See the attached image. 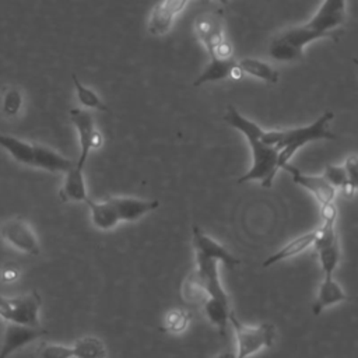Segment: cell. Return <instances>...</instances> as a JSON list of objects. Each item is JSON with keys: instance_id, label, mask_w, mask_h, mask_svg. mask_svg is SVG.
I'll list each match as a JSON object with an SVG mask.
<instances>
[{"instance_id": "obj_34", "label": "cell", "mask_w": 358, "mask_h": 358, "mask_svg": "<svg viewBox=\"0 0 358 358\" xmlns=\"http://www.w3.org/2000/svg\"><path fill=\"white\" fill-rule=\"evenodd\" d=\"M214 358H236V355H235V352H231V351H222L218 355H215Z\"/></svg>"}, {"instance_id": "obj_2", "label": "cell", "mask_w": 358, "mask_h": 358, "mask_svg": "<svg viewBox=\"0 0 358 358\" xmlns=\"http://www.w3.org/2000/svg\"><path fill=\"white\" fill-rule=\"evenodd\" d=\"M224 120L238 131H241L249 143L252 154V165L246 173H243L238 183H245L250 180H259L263 187H270L273 180L280 171L278 168V150L268 145L260 140L262 127L257 126L250 119L245 117L232 105H228L224 115Z\"/></svg>"}, {"instance_id": "obj_12", "label": "cell", "mask_w": 358, "mask_h": 358, "mask_svg": "<svg viewBox=\"0 0 358 358\" xmlns=\"http://www.w3.org/2000/svg\"><path fill=\"white\" fill-rule=\"evenodd\" d=\"M45 334H48V331L45 329H41L39 326L32 327V326L7 322L3 344L0 348V358H8L14 351L41 338Z\"/></svg>"}, {"instance_id": "obj_35", "label": "cell", "mask_w": 358, "mask_h": 358, "mask_svg": "<svg viewBox=\"0 0 358 358\" xmlns=\"http://www.w3.org/2000/svg\"><path fill=\"white\" fill-rule=\"evenodd\" d=\"M218 1H222V3H227L228 0H218Z\"/></svg>"}, {"instance_id": "obj_9", "label": "cell", "mask_w": 358, "mask_h": 358, "mask_svg": "<svg viewBox=\"0 0 358 358\" xmlns=\"http://www.w3.org/2000/svg\"><path fill=\"white\" fill-rule=\"evenodd\" d=\"M1 236L13 248L24 253L38 256L41 252L38 239L31 225L21 217H13L7 220L1 225Z\"/></svg>"}, {"instance_id": "obj_8", "label": "cell", "mask_w": 358, "mask_h": 358, "mask_svg": "<svg viewBox=\"0 0 358 358\" xmlns=\"http://www.w3.org/2000/svg\"><path fill=\"white\" fill-rule=\"evenodd\" d=\"M284 171L289 172L292 182L303 189H306L319 203L320 208L329 207L334 204L336 199V187H333L323 175H308L301 172L298 168L291 165L289 162L282 166Z\"/></svg>"}, {"instance_id": "obj_19", "label": "cell", "mask_w": 358, "mask_h": 358, "mask_svg": "<svg viewBox=\"0 0 358 358\" xmlns=\"http://www.w3.org/2000/svg\"><path fill=\"white\" fill-rule=\"evenodd\" d=\"M74 165V161L60 155L55 150L35 143L34 166L49 172H67Z\"/></svg>"}, {"instance_id": "obj_3", "label": "cell", "mask_w": 358, "mask_h": 358, "mask_svg": "<svg viewBox=\"0 0 358 358\" xmlns=\"http://www.w3.org/2000/svg\"><path fill=\"white\" fill-rule=\"evenodd\" d=\"M334 119L331 110L323 112L313 123L281 130H262L260 140L278 150V168L282 169L291 161L294 154L303 145L317 140H334L336 134L330 130V122Z\"/></svg>"}, {"instance_id": "obj_21", "label": "cell", "mask_w": 358, "mask_h": 358, "mask_svg": "<svg viewBox=\"0 0 358 358\" xmlns=\"http://www.w3.org/2000/svg\"><path fill=\"white\" fill-rule=\"evenodd\" d=\"M85 203L90 207L91 221L95 228L101 231H109L113 229L120 222L116 210L106 199L103 201H95L88 197Z\"/></svg>"}, {"instance_id": "obj_7", "label": "cell", "mask_w": 358, "mask_h": 358, "mask_svg": "<svg viewBox=\"0 0 358 358\" xmlns=\"http://www.w3.org/2000/svg\"><path fill=\"white\" fill-rule=\"evenodd\" d=\"M70 119L74 127L77 129L78 141H80V155L76 164L77 166L84 168L91 150L99 148L102 145V136L95 129L92 115L88 110L73 108L70 109Z\"/></svg>"}, {"instance_id": "obj_26", "label": "cell", "mask_w": 358, "mask_h": 358, "mask_svg": "<svg viewBox=\"0 0 358 358\" xmlns=\"http://www.w3.org/2000/svg\"><path fill=\"white\" fill-rule=\"evenodd\" d=\"M71 78H73V84H74L76 92H77V98L83 106H85L88 109L108 110V106L101 101V98L98 96V94L95 91H92L91 88L84 85L76 74H71Z\"/></svg>"}, {"instance_id": "obj_28", "label": "cell", "mask_w": 358, "mask_h": 358, "mask_svg": "<svg viewBox=\"0 0 358 358\" xmlns=\"http://www.w3.org/2000/svg\"><path fill=\"white\" fill-rule=\"evenodd\" d=\"M1 112L6 116H15L22 106V95L18 88H6L1 95Z\"/></svg>"}, {"instance_id": "obj_32", "label": "cell", "mask_w": 358, "mask_h": 358, "mask_svg": "<svg viewBox=\"0 0 358 358\" xmlns=\"http://www.w3.org/2000/svg\"><path fill=\"white\" fill-rule=\"evenodd\" d=\"M20 273H21L20 267L15 263L10 262L1 267L0 277H1V281H4V282H13L20 277Z\"/></svg>"}, {"instance_id": "obj_6", "label": "cell", "mask_w": 358, "mask_h": 358, "mask_svg": "<svg viewBox=\"0 0 358 358\" xmlns=\"http://www.w3.org/2000/svg\"><path fill=\"white\" fill-rule=\"evenodd\" d=\"M316 231V239L312 246L317 253L323 277H333L340 262V243L336 231V218L322 220V225Z\"/></svg>"}, {"instance_id": "obj_4", "label": "cell", "mask_w": 358, "mask_h": 358, "mask_svg": "<svg viewBox=\"0 0 358 358\" xmlns=\"http://www.w3.org/2000/svg\"><path fill=\"white\" fill-rule=\"evenodd\" d=\"M229 323L234 329L236 340V358H249L262 348L271 347L275 336V329L271 323H262L257 326L243 324L231 309Z\"/></svg>"}, {"instance_id": "obj_13", "label": "cell", "mask_w": 358, "mask_h": 358, "mask_svg": "<svg viewBox=\"0 0 358 358\" xmlns=\"http://www.w3.org/2000/svg\"><path fill=\"white\" fill-rule=\"evenodd\" d=\"M190 0H161L151 11L147 31L151 35L159 36L166 34L178 14H180Z\"/></svg>"}, {"instance_id": "obj_22", "label": "cell", "mask_w": 358, "mask_h": 358, "mask_svg": "<svg viewBox=\"0 0 358 358\" xmlns=\"http://www.w3.org/2000/svg\"><path fill=\"white\" fill-rule=\"evenodd\" d=\"M204 313L208 322L218 329L221 336H225L227 327L229 323V299H218V298H207L203 302Z\"/></svg>"}, {"instance_id": "obj_16", "label": "cell", "mask_w": 358, "mask_h": 358, "mask_svg": "<svg viewBox=\"0 0 358 358\" xmlns=\"http://www.w3.org/2000/svg\"><path fill=\"white\" fill-rule=\"evenodd\" d=\"M350 296L343 291L340 284L333 277H323L316 299L312 303V313L319 316L327 306L348 301Z\"/></svg>"}, {"instance_id": "obj_11", "label": "cell", "mask_w": 358, "mask_h": 358, "mask_svg": "<svg viewBox=\"0 0 358 358\" xmlns=\"http://www.w3.org/2000/svg\"><path fill=\"white\" fill-rule=\"evenodd\" d=\"M194 31L208 55L213 56L215 48L225 39L222 14L220 11L200 14L194 21Z\"/></svg>"}, {"instance_id": "obj_23", "label": "cell", "mask_w": 358, "mask_h": 358, "mask_svg": "<svg viewBox=\"0 0 358 358\" xmlns=\"http://www.w3.org/2000/svg\"><path fill=\"white\" fill-rule=\"evenodd\" d=\"M0 147L10 152V155L24 164L34 166V157H35V143H28L14 136L1 134L0 133Z\"/></svg>"}, {"instance_id": "obj_5", "label": "cell", "mask_w": 358, "mask_h": 358, "mask_svg": "<svg viewBox=\"0 0 358 358\" xmlns=\"http://www.w3.org/2000/svg\"><path fill=\"white\" fill-rule=\"evenodd\" d=\"M42 299L36 291L20 296L0 295V316L6 322L38 327Z\"/></svg>"}, {"instance_id": "obj_18", "label": "cell", "mask_w": 358, "mask_h": 358, "mask_svg": "<svg viewBox=\"0 0 358 358\" xmlns=\"http://www.w3.org/2000/svg\"><path fill=\"white\" fill-rule=\"evenodd\" d=\"M236 66V59L231 57H210V62L201 71V74L193 81L194 87H200L207 83H217L221 80H227L231 76L232 69Z\"/></svg>"}, {"instance_id": "obj_17", "label": "cell", "mask_w": 358, "mask_h": 358, "mask_svg": "<svg viewBox=\"0 0 358 358\" xmlns=\"http://www.w3.org/2000/svg\"><path fill=\"white\" fill-rule=\"evenodd\" d=\"M84 168L74 165L66 172L63 185L59 190V196L63 201H85L88 199L85 180H84Z\"/></svg>"}, {"instance_id": "obj_31", "label": "cell", "mask_w": 358, "mask_h": 358, "mask_svg": "<svg viewBox=\"0 0 358 358\" xmlns=\"http://www.w3.org/2000/svg\"><path fill=\"white\" fill-rule=\"evenodd\" d=\"M187 324V316L180 310H173L166 317V329L171 331H182Z\"/></svg>"}, {"instance_id": "obj_33", "label": "cell", "mask_w": 358, "mask_h": 358, "mask_svg": "<svg viewBox=\"0 0 358 358\" xmlns=\"http://www.w3.org/2000/svg\"><path fill=\"white\" fill-rule=\"evenodd\" d=\"M344 168L347 171V175H348V179H350V183L357 186V173H358V159L355 155H351L345 159L344 162Z\"/></svg>"}, {"instance_id": "obj_25", "label": "cell", "mask_w": 358, "mask_h": 358, "mask_svg": "<svg viewBox=\"0 0 358 358\" xmlns=\"http://www.w3.org/2000/svg\"><path fill=\"white\" fill-rule=\"evenodd\" d=\"M73 358H106V348L101 338L85 336L71 345Z\"/></svg>"}, {"instance_id": "obj_1", "label": "cell", "mask_w": 358, "mask_h": 358, "mask_svg": "<svg viewBox=\"0 0 358 358\" xmlns=\"http://www.w3.org/2000/svg\"><path fill=\"white\" fill-rule=\"evenodd\" d=\"M347 22V0H323L316 14L305 24L282 29L268 45V55L278 62L299 60L313 41L336 39Z\"/></svg>"}, {"instance_id": "obj_30", "label": "cell", "mask_w": 358, "mask_h": 358, "mask_svg": "<svg viewBox=\"0 0 358 358\" xmlns=\"http://www.w3.org/2000/svg\"><path fill=\"white\" fill-rule=\"evenodd\" d=\"M38 358H73V347L43 343L38 348Z\"/></svg>"}, {"instance_id": "obj_15", "label": "cell", "mask_w": 358, "mask_h": 358, "mask_svg": "<svg viewBox=\"0 0 358 358\" xmlns=\"http://www.w3.org/2000/svg\"><path fill=\"white\" fill-rule=\"evenodd\" d=\"M106 200L113 206L120 221L133 222L140 220L143 215L158 208V200H143L136 197H117L109 196Z\"/></svg>"}, {"instance_id": "obj_10", "label": "cell", "mask_w": 358, "mask_h": 358, "mask_svg": "<svg viewBox=\"0 0 358 358\" xmlns=\"http://www.w3.org/2000/svg\"><path fill=\"white\" fill-rule=\"evenodd\" d=\"M192 238L196 255L215 259L218 263H222L228 270H234L238 264H241V260L236 256H234L224 245H221L210 235L203 232L201 228L193 227Z\"/></svg>"}, {"instance_id": "obj_14", "label": "cell", "mask_w": 358, "mask_h": 358, "mask_svg": "<svg viewBox=\"0 0 358 358\" xmlns=\"http://www.w3.org/2000/svg\"><path fill=\"white\" fill-rule=\"evenodd\" d=\"M192 273L206 289L208 298L228 299L218 274V262L215 259L196 255V268Z\"/></svg>"}, {"instance_id": "obj_27", "label": "cell", "mask_w": 358, "mask_h": 358, "mask_svg": "<svg viewBox=\"0 0 358 358\" xmlns=\"http://www.w3.org/2000/svg\"><path fill=\"white\" fill-rule=\"evenodd\" d=\"M182 295H183L186 302L200 303V305H203V302L208 298L206 289L201 287V284L197 281V278L193 275V273H190L187 275L186 281L183 282Z\"/></svg>"}, {"instance_id": "obj_24", "label": "cell", "mask_w": 358, "mask_h": 358, "mask_svg": "<svg viewBox=\"0 0 358 358\" xmlns=\"http://www.w3.org/2000/svg\"><path fill=\"white\" fill-rule=\"evenodd\" d=\"M236 64L243 71V74L253 76V77L260 78L268 84H275L280 80V73L263 60H257L253 57H245L242 60H236Z\"/></svg>"}, {"instance_id": "obj_20", "label": "cell", "mask_w": 358, "mask_h": 358, "mask_svg": "<svg viewBox=\"0 0 358 358\" xmlns=\"http://www.w3.org/2000/svg\"><path fill=\"white\" fill-rule=\"evenodd\" d=\"M316 234H317V231L315 229V231H310V232H306V234H302V235L294 238L287 245H284L280 250H277L275 253L268 256L263 262V267H268V266L280 263L285 259H291L294 256L301 255L302 252H305L306 249H309L313 245V242L316 239Z\"/></svg>"}, {"instance_id": "obj_29", "label": "cell", "mask_w": 358, "mask_h": 358, "mask_svg": "<svg viewBox=\"0 0 358 358\" xmlns=\"http://www.w3.org/2000/svg\"><path fill=\"white\" fill-rule=\"evenodd\" d=\"M326 180L333 186V187H343L345 185L350 183V179H348V175H347V171L344 168V165H326L324 168V172L322 173ZM351 185V183H350ZM354 186V185H352ZM357 187V186H355Z\"/></svg>"}]
</instances>
